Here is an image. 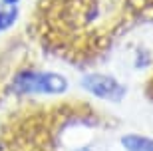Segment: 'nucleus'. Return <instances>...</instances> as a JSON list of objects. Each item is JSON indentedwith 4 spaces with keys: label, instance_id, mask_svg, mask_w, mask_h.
<instances>
[{
    "label": "nucleus",
    "instance_id": "1",
    "mask_svg": "<svg viewBox=\"0 0 153 151\" xmlns=\"http://www.w3.org/2000/svg\"><path fill=\"white\" fill-rule=\"evenodd\" d=\"M12 91L18 95H62L68 91V80L56 72L24 70L12 82Z\"/></svg>",
    "mask_w": 153,
    "mask_h": 151
},
{
    "label": "nucleus",
    "instance_id": "2",
    "mask_svg": "<svg viewBox=\"0 0 153 151\" xmlns=\"http://www.w3.org/2000/svg\"><path fill=\"white\" fill-rule=\"evenodd\" d=\"M82 88L88 94L103 101H121L125 95V86L108 74H88L82 80Z\"/></svg>",
    "mask_w": 153,
    "mask_h": 151
},
{
    "label": "nucleus",
    "instance_id": "3",
    "mask_svg": "<svg viewBox=\"0 0 153 151\" xmlns=\"http://www.w3.org/2000/svg\"><path fill=\"white\" fill-rule=\"evenodd\" d=\"M123 151H153V137L139 133H125L119 139Z\"/></svg>",
    "mask_w": 153,
    "mask_h": 151
},
{
    "label": "nucleus",
    "instance_id": "4",
    "mask_svg": "<svg viewBox=\"0 0 153 151\" xmlns=\"http://www.w3.org/2000/svg\"><path fill=\"white\" fill-rule=\"evenodd\" d=\"M16 16H18V10L16 8H10V10H2L0 12V32H4L16 22Z\"/></svg>",
    "mask_w": 153,
    "mask_h": 151
},
{
    "label": "nucleus",
    "instance_id": "5",
    "mask_svg": "<svg viewBox=\"0 0 153 151\" xmlns=\"http://www.w3.org/2000/svg\"><path fill=\"white\" fill-rule=\"evenodd\" d=\"M2 2H4V4H8V6H14V4H18L20 0H2Z\"/></svg>",
    "mask_w": 153,
    "mask_h": 151
}]
</instances>
